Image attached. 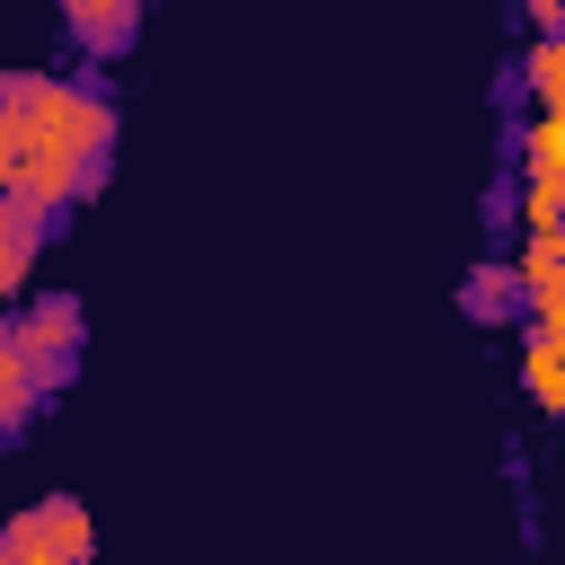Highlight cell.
I'll use <instances>...</instances> for the list:
<instances>
[{"instance_id": "1", "label": "cell", "mask_w": 565, "mask_h": 565, "mask_svg": "<svg viewBox=\"0 0 565 565\" xmlns=\"http://www.w3.org/2000/svg\"><path fill=\"white\" fill-rule=\"evenodd\" d=\"M9 106H18V168L71 177L79 194L106 177L115 106H106L97 79H9ZM18 168H9V177H18Z\"/></svg>"}, {"instance_id": "2", "label": "cell", "mask_w": 565, "mask_h": 565, "mask_svg": "<svg viewBox=\"0 0 565 565\" xmlns=\"http://www.w3.org/2000/svg\"><path fill=\"white\" fill-rule=\"evenodd\" d=\"M79 335H88V318H79V300H62V291H44L35 309L9 318V353L26 362L35 397H53V388L79 371Z\"/></svg>"}, {"instance_id": "3", "label": "cell", "mask_w": 565, "mask_h": 565, "mask_svg": "<svg viewBox=\"0 0 565 565\" xmlns=\"http://www.w3.org/2000/svg\"><path fill=\"white\" fill-rule=\"evenodd\" d=\"M62 26H71V44H88V53L106 62V53H124V44L141 35V9H132V0H71Z\"/></svg>"}, {"instance_id": "4", "label": "cell", "mask_w": 565, "mask_h": 565, "mask_svg": "<svg viewBox=\"0 0 565 565\" xmlns=\"http://www.w3.org/2000/svg\"><path fill=\"white\" fill-rule=\"evenodd\" d=\"M44 230H53L44 212H26L18 194H0V300H9L18 282H26V265H35V247H44Z\"/></svg>"}, {"instance_id": "5", "label": "cell", "mask_w": 565, "mask_h": 565, "mask_svg": "<svg viewBox=\"0 0 565 565\" xmlns=\"http://www.w3.org/2000/svg\"><path fill=\"white\" fill-rule=\"evenodd\" d=\"M35 530H44V547H62L71 565H88V556H97V530H88V512H79L71 494H53V503H35Z\"/></svg>"}, {"instance_id": "6", "label": "cell", "mask_w": 565, "mask_h": 565, "mask_svg": "<svg viewBox=\"0 0 565 565\" xmlns=\"http://www.w3.org/2000/svg\"><path fill=\"white\" fill-rule=\"evenodd\" d=\"M521 380H530V397H539V415H556V406H565V371H556V327H530V353H521Z\"/></svg>"}, {"instance_id": "7", "label": "cell", "mask_w": 565, "mask_h": 565, "mask_svg": "<svg viewBox=\"0 0 565 565\" xmlns=\"http://www.w3.org/2000/svg\"><path fill=\"white\" fill-rule=\"evenodd\" d=\"M459 300H468V318H512L521 309V282H512V265H477Z\"/></svg>"}, {"instance_id": "8", "label": "cell", "mask_w": 565, "mask_h": 565, "mask_svg": "<svg viewBox=\"0 0 565 565\" xmlns=\"http://www.w3.org/2000/svg\"><path fill=\"white\" fill-rule=\"evenodd\" d=\"M521 168H530V177H556V168H565V115H530V132H521Z\"/></svg>"}, {"instance_id": "9", "label": "cell", "mask_w": 565, "mask_h": 565, "mask_svg": "<svg viewBox=\"0 0 565 565\" xmlns=\"http://www.w3.org/2000/svg\"><path fill=\"white\" fill-rule=\"evenodd\" d=\"M0 565H71V556H62V547H44L35 512H18V521L0 530Z\"/></svg>"}, {"instance_id": "10", "label": "cell", "mask_w": 565, "mask_h": 565, "mask_svg": "<svg viewBox=\"0 0 565 565\" xmlns=\"http://www.w3.org/2000/svg\"><path fill=\"white\" fill-rule=\"evenodd\" d=\"M530 97H539V115H556V97H565V44H530Z\"/></svg>"}, {"instance_id": "11", "label": "cell", "mask_w": 565, "mask_h": 565, "mask_svg": "<svg viewBox=\"0 0 565 565\" xmlns=\"http://www.w3.org/2000/svg\"><path fill=\"white\" fill-rule=\"evenodd\" d=\"M556 194H565L556 177H530V185H521V221H530V238H547V230H556Z\"/></svg>"}]
</instances>
